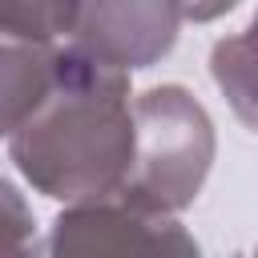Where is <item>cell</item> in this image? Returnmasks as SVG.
I'll return each instance as SVG.
<instances>
[{"instance_id": "cell-4", "label": "cell", "mask_w": 258, "mask_h": 258, "mask_svg": "<svg viewBox=\"0 0 258 258\" xmlns=\"http://www.w3.org/2000/svg\"><path fill=\"white\" fill-rule=\"evenodd\" d=\"M48 254H149V258H194L198 242L165 214L133 210L117 198L73 202L48 234Z\"/></svg>"}, {"instance_id": "cell-2", "label": "cell", "mask_w": 258, "mask_h": 258, "mask_svg": "<svg viewBox=\"0 0 258 258\" xmlns=\"http://www.w3.org/2000/svg\"><path fill=\"white\" fill-rule=\"evenodd\" d=\"M214 165V121L181 85L133 97V161L117 202L173 218L185 210Z\"/></svg>"}, {"instance_id": "cell-3", "label": "cell", "mask_w": 258, "mask_h": 258, "mask_svg": "<svg viewBox=\"0 0 258 258\" xmlns=\"http://www.w3.org/2000/svg\"><path fill=\"white\" fill-rule=\"evenodd\" d=\"M181 0H73L69 44L117 73L157 64L181 28Z\"/></svg>"}, {"instance_id": "cell-5", "label": "cell", "mask_w": 258, "mask_h": 258, "mask_svg": "<svg viewBox=\"0 0 258 258\" xmlns=\"http://www.w3.org/2000/svg\"><path fill=\"white\" fill-rule=\"evenodd\" d=\"M73 20V0H0V36L8 40H60Z\"/></svg>"}, {"instance_id": "cell-1", "label": "cell", "mask_w": 258, "mask_h": 258, "mask_svg": "<svg viewBox=\"0 0 258 258\" xmlns=\"http://www.w3.org/2000/svg\"><path fill=\"white\" fill-rule=\"evenodd\" d=\"M20 177L52 202L117 198L133 161L129 73L52 44L48 77L4 133Z\"/></svg>"}, {"instance_id": "cell-6", "label": "cell", "mask_w": 258, "mask_h": 258, "mask_svg": "<svg viewBox=\"0 0 258 258\" xmlns=\"http://www.w3.org/2000/svg\"><path fill=\"white\" fill-rule=\"evenodd\" d=\"M36 234V218L24 202V194L0 177V254H28Z\"/></svg>"}, {"instance_id": "cell-7", "label": "cell", "mask_w": 258, "mask_h": 258, "mask_svg": "<svg viewBox=\"0 0 258 258\" xmlns=\"http://www.w3.org/2000/svg\"><path fill=\"white\" fill-rule=\"evenodd\" d=\"M234 4H238V0H181V12H185V20H194V24H206V20H218V16H226Z\"/></svg>"}]
</instances>
